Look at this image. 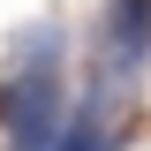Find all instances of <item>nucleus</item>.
I'll return each mask as SVG.
<instances>
[{
	"label": "nucleus",
	"instance_id": "7ed1b4c3",
	"mask_svg": "<svg viewBox=\"0 0 151 151\" xmlns=\"http://www.w3.org/2000/svg\"><path fill=\"white\" fill-rule=\"evenodd\" d=\"M60 151H113V129H106V76H98V83H91V98L68 113Z\"/></svg>",
	"mask_w": 151,
	"mask_h": 151
},
{
	"label": "nucleus",
	"instance_id": "f03ea898",
	"mask_svg": "<svg viewBox=\"0 0 151 151\" xmlns=\"http://www.w3.org/2000/svg\"><path fill=\"white\" fill-rule=\"evenodd\" d=\"M151 60V0H106L98 8V76H136Z\"/></svg>",
	"mask_w": 151,
	"mask_h": 151
},
{
	"label": "nucleus",
	"instance_id": "f257e3e1",
	"mask_svg": "<svg viewBox=\"0 0 151 151\" xmlns=\"http://www.w3.org/2000/svg\"><path fill=\"white\" fill-rule=\"evenodd\" d=\"M68 91H60V23L15 38V68L0 76V136L8 151H60L68 136Z\"/></svg>",
	"mask_w": 151,
	"mask_h": 151
}]
</instances>
